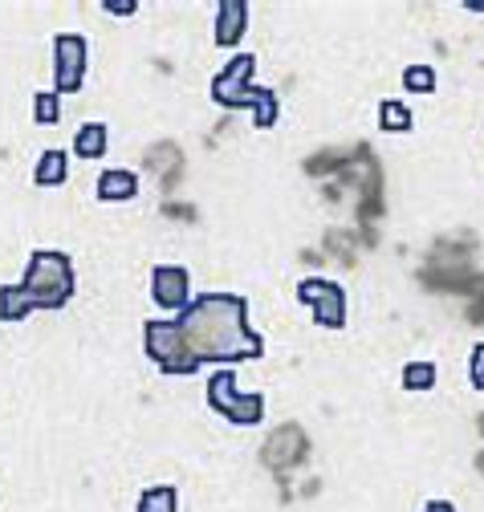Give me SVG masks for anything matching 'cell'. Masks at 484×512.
I'll return each mask as SVG.
<instances>
[{
  "label": "cell",
  "mask_w": 484,
  "mask_h": 512,
  "mask_svg": "<svg viewBox=\"0 0 484 512\" xmlns=\"http://www.w3.org/2000/svg\"><path fill=\"white\" fill-rule=\"evenodd\" d=\"M143 346L171 378H192L204 362L232 366L265 354V338L249 330V301L240 293H200L179 317H151Z\"/></svg>",
  "instance_id": "cell-1"
},
{
  "label": "cell",
  "mask_w": 484,
  "mask_h": 512,
  "mask_svg": "<svg viewBox=\"0 0 484 512\" xmlns=\"http://www.w3.org/2000/svg\"><path fill=\"white\" fill-rule=\"evenodd\" d=\"M74 297V261L57 248H37L17 285H0V322H21L33 309H66Z\"/></svg>",
  "instance_id": "cell-2"
},
{
  "label": "cell",
  "mask_w": 484,
  "mask_h": 512,
  "mask_svg": "<svg viewBox=\"0 0 484 512\" xmlns=\"http://www.w3.org/2000/svg\"><path fill=\"white\" fill-rule=\"evenodd\" d=\"M253 70H257V57L236 53L212 78V102L224 110H253L257 131H269L277 122V94L269 86H253Z\"/></svg>",
  "instance_id": "cell-3"
},
{
  "label": "cell",
  "mask_w": 484,
  "mask_h": 512,
  "mask_svg": "<svg viewBox=\"0 0 484 512\" xmlns=\"http://www.w3.org/2000/svg\"><path fill=\"white\" fill-rule=\"evenodd\" d=\"M208 407L236 427H257L265 419V395H240L232 366H220L208 378Z\"/></svg>",
  "instance_id": "cell-4"
},
{
  "label": "cell",
  "mask_w": 484,
  "mask_h": 512,
  "mask_svg": "<svg viewBox=\"0 0 484 512\" xmlns=\"http://www.w3.org/2000/svg\"><path fill=\"white\" fill-rule=\"evenodd\" d=\"M86 37L82 33H57L53 37V94H78L86 78Z\"/></svg>",
  "instance_id": "cell-5"
},
{
  "label": "cell",
  "mask_w": 484,
  "mask_h": 512,
  "mask_svg": "<svg viewBox=\"0 0 484 512\" xmlns=\"http://www.w3.org/2000/svg\"><path fill=\"white\" fill-rule=\"evenodd\" d=\"M297 301L314 309V322L322 330H342L346 326V289L326 277H306L297 285Z\"/></svg>",
  "instance_id": "cell-6"
},
{
  "label": "cell",
  "mask_w": 484,
  "mask_h": 512,
  "mask_svg": "<svg viewBox=\"0 0 484 512\" xmlns=\"http://www.w3.org/2000/svg\"><path fill=\"white\" fill-rule=\"evenodd\" d=\"M151 301L163 313H184L192 305V273L184 265H159L151 273Z\"/></svg>",
  "instance_id": "cell-7"
},
{
  "label": "cell",
  "mask_w": 484,
  "mask_h": 512,
  "mask_svg": "<svg viewBox=\"0 0 484 512\" xmlns=\"http://www.w3.org/2000/svg\"><path fill=\"white\" fill-rule=\"evenodd\" d=\"M249 29V0H220L216 5V45L220 49H236L240 37Z\"/></svg>",
  "instance_id": "cell-8"
},
{
  "label": "cell",
  "mask_w": 484,
  "mask_h": 512,
  "mask_svg": "<svg viewBox=\"0 0 484 512\" xmlns=\"http://www.w3.org/2000/svg\"><path fill=\"white\" fill-rule=\"evenodd\" d=\"M139 196V175L135 171H123V167H110L98 175V200L102 204H123V200H135Z\"/></svg>",
  "instance_id": "cell-9"
},
{
  "label": "cell",
  "mask_w": 484,
  "mask_h": 512,
  "mask_svg": "<svg viewBox=\"0 0 484 512\" xmlns=\"http://www.w3.org/2000/svg\"><path fill=\"white\" fill-rule=\"evenodd\" d=\"M70 179V159H66V151H41V159H37V167H33V183L37 187H57V183H66Z\"/></svg>",
  "instance_id": "cell-10"
},
{
  "label": "cell",
  "mask_w": 484,
  "mask_h": 512,
  "mask_svg": "<svg viewBox=\"0 0 484 512\" xmlns=\"http://www.w3.org/2000/svg\"><path fill=\"white\" fill-rule=\"evenodd\" d=\"M74 151L82 159H102L106 155V122H86L74 135Z\"/></svg>",
  "instance_id": "cell-11"
},
{
  "label": "cell",
  "mask_w": 484,
  "mask_h": 512,
  "mask_svg": "<svg viewBox=\"0 0 484 512\" xmlns=\"http://www.w3.org/2000/svg\"><path fill=\"white\" fill-rule=\"evenodd\" d=\"M135 512H179V492H175V484H155V488H147V492L139 496Z\"/></svg>",
  "instance_id": "cell-12"
},
{
  "label": "cell",
  "mask_w": 484,
  "mask_h": 512,
  "mask_svg": "<svg viewBox=\"0 0 484 512\" xmlns=\"http://www.w3.org/2000/svg\"><path fill=\"white\" fill-rule=\"evenodd\" d=\"M379 126H383V131L403 135V131H411V110H407L403 102L387 98V102H379Z\"/></svg>",
  "instance_id": "cell-13"
},
{
  "label": "cell",
  "mask_w": 484,
  "mask_h": 512,
  "mask_svg": "<svg viewBox=\"0 0 484 512\" xmlns=\"http://www.w3.org/2000/svg\"><path fill=\"white\" fill-rule=\"evenodd\" d=\"M403 387L407 391H432L436 387V362H407L403 366Z\"/></svg>",
  "instance_id": "cell-14"
},
{
  "label": "cell",
  "mask_w": 484,
  "mask_h": 512,
  "mask_svg": "<svg viewBox=\"0 0 484 512\" xmlns=\"http://www.w3.org/2000/svg\"><path fill=\"white\" fill-rule=\"evenodd\" d=\"M403 90L407 94H436V70L432 66H407L403 70Z\"/></svg>",
  "instance_id": "cell-15"
},
{
  "label": "cell",
  "mask_w": 484,
  "mask_h": 512,
  "mask_svg": "<svg viewBox=\"0 0 484 512\" xmlns=\"http://www.w3.org/2000/svg\"><path fill=\"white\" fill-rule=\"evenodd\" d=\"M33 118H37L41 126H53L57 118H62V98H57L53 90H41V94H33Z\"/></svg>",
  "instance_id": "cell-16"
},
{
  "label": "cell",
  "mask_w": 484,
  "mask_h": 512,
  "mask_svg": "<svg viewBox=\"0 0 484 512\" xmlns=\"http://www.w3.org/2000/svg\"><path fill=\"white\" fill-rule=\"evenodd\" d=\"M468 378H472V387L484 391V342L472 346V362H468Z\"/></svg>",
  "instance_id": "cell-17"
},
{
  "label": "cell",
  "mask_w": 484,
  "mask_h": 512,
  "mask_svg": "<svg viewBox=\"0 0 484 512\" xmlns=\"http://www.w3.org/2000/svg\"><path fill=\"white\" fill-rule=\"evenodd\" d=\"M102 9H106V13H114V17H131L139 5H135V0H106Z\"/></svg>",
  "instance_id": "cell-18"
},
{
  "label": "cell",
  "mask_w": 484,
  "mask_h": 512,
  "mask_svg": "<svg viewBox=\"0 0 484 512\" xmlns=\"http://www.w3.org/2000/svg\"><path fill=\"white\" fill-rule=\"evenodd\" d=\"M423 512H456V504L452 500H428V504H423Z\"/></svg>",
  "instance_id": "cell-19"
}]
</instances>
